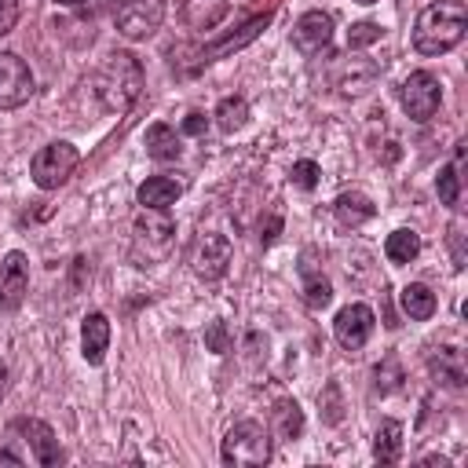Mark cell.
Returning <instances> with one entry per match:
<instances>
[{"label": "cell", "mask_w": 468, "mask_h": 468, "mask_svg": "<svg viewBox=\"0 0 468 468\" xmlns=\"http://www.w3.org/2000/svg\"><path fill=\"white\" fill-rule=\"evenodd\" d=\"M0 461L4 464H40L51 468L62 461L55 431L37 417H15L0 435Z\"/></svg>", "instance_id": "6da1fadb"}, {"label": "cell", "mask_w": 468, "mask_h": 468, "mask_svg": "<svg viewBox=\"0 0 468 468\" xmlns=\"http://www.w3.org/2000/svg\"><path fill=\"white\" fill-rule=\"evenodd\" d=\"M468 29V7L464 0H439V4H428L417 22H413V48L428 58L435 55H446L450 48L461 44Z\"/></svg>", "instance_id": "7a4b0ae2"}, {"label": "cell", "mask_w": 468, "mask_h": 468, "mask_svg": "<svg viewBox=\"0 0 468 468\" xmlns=\"http://www.w3.org/2000/svg\"><path fill=\"white\" fill-rule=\"evenodd\" d=\"M143 91V66L132 51H113L106 55V62L95 73V95L102 102V110L110 113H124Z\"/></svg>", "instance_id": "3957f363"}, {"label": "cell", "mask_w": 468, "mask_h": 468, "mask_svg": "<svg viewBox=\"0 0 468 468\" xmlns=\"http://www.w3.org/2000/svg\"><path fill=\"white\" fill-rule=\"evenodd\" d=\"M176 245V223L165 208H143L132 223V260L135 267L161 263Z\"/></svg>", "instance_id": "277c9868"}, {"label": "cell", "mask_w": 468, "mask_h": 468, "mask_svg": "<svg viewBox=\"0 0 468 468\" xmlns=\"http://www.w3.org/2000/svg\"><path fill=\"white\" fill-rule=\"evenodd\" d=\"M219 457H223V464H230V468H256V464H267V461H271V431H267L260 420H238V424L223 435Z\"/></svg>", "instance_id": "5b68a950"}, {"label": "cell", "mask_w": 468, "mask_h": 468, "mask_svg": "<svg viewBox=\"0 0 468 468\" xmlns=\"http://www.w3.org/2000/svg\"><path fill=\"white\" fill-rule=\"evenodd\" d=\"M77 165H80L77 146L58 139V143H48V146H40V150L33 154L29 176H33V183H37L40 190H58V186L77 172Z\"/></svg>", "instance_id": "8992f818"}, {"label": "cell", "mask_w": 468, "mask_h": 468, "mask_svg": "<svg viewBox=\"0 0 468 468\" xmlns=\"http://www.w3.org/2000/svg\"><path fill=\"white\" fill-rule=\"evenodd\" d=\"M399 102H402V110H406L410 121H417V124L431 121V117L439 113V102H442V84H439V77L428 73V69H413V73L402 80V88H399Z\"/></svg>", "instance_id": "52a82bcc"}, {"label": "cell", "mask_w": 468, "mask_h": 468, "mask_svg": "<svg viewBox=\"0 0 468 468\" xmlns=\"http://www.w3.org/2000/svg\"><path fill=\"white\" fill-rule=\"evenodd\" d=\"M161 18H165V0H113L117 33H124L128 40L154 37Z\"/></svg>", "instance_id": "ba28073f"}, {"label": "cell", "mask_w": 468, "mask_h": 468, "mask_svg": "<svg viewBox=\"0 0 468 468\" xmlns=\"http://www.w3.org/2000/svg\"><path fill=\"white\" fill-rule=\"evenodd\" d=\"M380 77V66L369 58V55H336L333 58V69H329V80L333 88L344 95V99H355L362 91L373 88V80Z\"/></svg>", "instance_id": "9c48e42d"}, {"label": "cell", "mask_w": 468, "mask_h": 468, "mask_svg": "<svg viewBox=\"0 0 468 468\" xmlns=\"http://www.w3.org/2000/svg\"><path fill=\"white\" fill-rule=\"evenodd\" d=\"M37 91L33 69L15 51H0V110H18Z\"/></svg>", "instance_id": "30bf717a"}, {"label": "cell", "mask_w": 468, "mask_h": 468, "mask_svg": "<svg viewBox=\"0 0 468 468\" xmlns=\"http://www.w3.org/2000/svg\"><path fill=\"white\" fill-rule=\"evenodd\" d=\"M230 267V241L216 230H205L197 234L194 249H190V271L201 278V282H216L223 278Z\"/></svg>", "instance_id": "8fae6325"}, {"label": "cell", "mask_w": 468, "mask_h": 468, "mask_svg": "<svg viewBox=\"0 0 468 468\" xmlns=\"http://www.w3.org/2000/svg\"><path fill=\"white\" fill-rule=\"evenodd\" d=\"M29 292V260L26 252H7L0 263V311H18Z\"/></svg>", "instance_id": "7c38bea8"}, {"label": "cell", "mask_w": 468, "mask_h": 468, "mask_svg": "<svg viewBox=\"0 0 468 468\" xmlns=\"http://www.w3.org/2000/svg\"><path fill=\"white\" fill-rule=\"evenodd\" d=\"M373 333V311L366 303H347L340 307L336 322H333V336L344 351H358Z\"/></svg>", "instance_id": "4fadbf2b"}, {"label": "cell", "mask_w": 468, "mask_h": 468, "mask_svg": "<svg viewBox=\"0 0 468 468\" xmlns=\"http://www.w3.org/2000/svg\"><path fill=\"white\" fill-rule=\"evenodd\" d=\"M333 40V15L325 11H303L292 26V48L300 55H318Z\"/></svg>", "instance_id": "5bb4252c"}, {"label": "cell", "mask_w": 468, "mask_h": 468, "mask_svg": "<svg viewBox=\"0 0 468 468\" xmlns=\"http://www.w3.org/2000/svg\"><path fill=\"white\" fill-rule=\"evenodd\" d=\"M106 351H110V318L102 311H91L80 322V355L88 366H99Z\"/></svg>", "instance_id": "9a60e30c"}, {"label": "cell", "mask_w": 468, "mask_h": 468, "mask_svg": "<svg viewBox=\"0 0 468 468\" xmlns=\"http://www.w3.org/2000/svg\"><path fill=\"white\" fill-rule=\"evenodd\" d=\"M333 216H336V223L340 227H362L366 219H373L377 216V205L362 194V190H344L336 201H333Z\"/></svg>", "instance_id": "2e32d148"}, {"label": "cell", "mask_w": 468, "mask_h": 468, "mask_svg": "<svg viewBox=\"0 0 468 468\" xmlns=\"http://www.w3.org/2000/svg\"><path fill=\"white\" fill-rule=\"evenodd\" d=\"M135 194H139V205L143 208H168L183 194V183L172 179V176H150L146 183H139Z\"/></svg>", "instance_id": "e0dca14e"}, {"label": "cell", "mask_w": 468, "mask_h": 468, "mask_svg": "<svg viewBox=\"0 0 468 468\" xmlns=\"http://www.w3.org/2000/svg\"><path fill=\"white\" fill-rule=\"evenodd\" d=\"M271 431L282 442H292L303 435V410L296 406V399H278L271 410Z\"/></svg>", "instance_id": "ac0fdd59"}, {"label": "cell", "mask_w": 468, "mask_h": 468, "mask_svg": "<svg viewBox=\"0 0 468 468\" xmlns=\"http://www.w3.org/2000/svg\"><path fill=\"white\" fill-rule=\"evenodd\" d=\"M461 168H464V143H457L453 161H450L446 168H439V183H435L439 201H442V205H450V208H461V183H464Z\"/></svg>", "instance_id": "d6986e66"}, {"label": "cell", "mask_w": 468, "mask_h": 468, "mask_svg": "<svg viewBox=\"0 0 468 468\" xmlns=\"http://www.w3.org/2000/svg\"><path fill=\"white\" fill-rule=\"evenodd\" d=\"M373 457L380 464H395L402 457V424L399 420H380L373 435Z\"/></svg>", "instance_id": "ffe728a7"}, {"label": "cell", "mask_w": 468, "mask_h": 468, "mask_svg": "<svg viewBox=\"0 0 468 468\" xmlns=\"http://www.w3.org/2000/svg\"><path fill=\"white\" fill-rule=\"evenodd\" d=\"M146 154H150L154 161H176V157L183 154L176 128H168V124H161V121L150 124V128H146Z\"/></svg>", "instance_id": "44dd1931"}, {"label": "cell", "mask_w": 468, "mask_h": 468, "mask_svg": "<svg viewBox=\"0 0 468 468\" xmlns=\"http://www.w3.org/2000/svg\"><path fill=\"white\" fill-rule=\"evenodd\" d=\"M399 303H402V311H406L413 322H428V318L435 314V292H431L428 285H420V282H410V285L399 292Z\"/></svg>", "instance_id": "7402d4cb"}, {"label": "cell", "mask_w": 468, "mask_h": 468, "mask_svg": "<svg viewBox=\"0 0 468 468\" xmlns=\"http://www.w3.org/2000/svg\"><path fill=\"white\" fill-rule=\"evenodd\" d=\"M384 256H388L391 263H413V260L420 256V234L410 230V227L391 230L388 241H384Z\"/></svg>", "instance_id": "603a6c76"}, {"label": "cell", "mask_w": 468, "mask_h": 468, "mask_svg": "<svg viewBox=\"0 0 468 468\" xmlns=\"http://www.w3.org/2000/svg\"><path fill=\"white\" fill-rule=\"evenodd\" d=\"M431 373L439 377V384L461 388L464 384V355L457 347H439V355H431Z\"/></svg>", "instance_id": "cb8c5ba5"}, {"label": "cell", "mask_w": 468, "mask_h": 468, "mask_svg": "<svg viewBox=\"0 0 468 468\" xmlns=\"http://www.w3.org/2000/svg\"><path fill=\"white\" fill-rule=\"evenodd\" d=\"M216 124H219V132H241L245 124H249V102L241 99V95H227V99H219V106H216Z\"/></svg>", "instance_id": "d4e9b609"}, {"label": "cell", "mask_w": 468, "mask_h": 468, "mask_svg": "<svg viewBox=\"0 0 468 468\" xmlns=\"http://www.w3.org/2000/svg\"><path fill=\"white\" fill-rule=\"evenodd\" d=\"M223 15H227V0H186L183 4V18L194 29H212Z\"/></svg>", "instance_id": "484cf974"}, {"label": "cell", "mask_w": 468, "mask_h": 468, "mask_svg": "<svg viewBox=\"0 0 468 468\" xmlns=\"http://www.w3.org/2000/svg\"><path fill=\"white\" fill-rule=\"evenodd\" d=\"M318 406H322V420H325V424H340V420H344V399H340V384H336V380H329V384L322 388Z\"/></svg>", "instance_id": "4316f807"}, {"label": "cell", "mask_w": 468, "mask_h": 468, "mask_svg": "<svg viewBox=\"0 0 468 468\" xmlns=\"http://www.w3.org/2000/svg\"><path fill=\"white\" fill-rule=\"evenodd\" d=\"M402 384V366L395 362V358H384L377 369H373V388L380 391V395H388V391H395Z\"/></svg>", "instance_id": "83f0119b"}, {"label": "cell", "mask_w": 468, "mask_h": 468, "mask_svg": "<svg viewBox=\"0 0 468 468\" xmlns=\"http://www.w3.org/2000/svg\"><path fill=\"white\" fill-rule=\"evenodd\" d=\"M333 300V289H329V282L325 278H318V274H307V289H303V303L311 307V311H318V307H325Z\"/></svg>", "instance_id": "f1b7e54d"}, {"label": "cell", "mask_w": 468, "mask_h": 468, "mask_svg": "<svg viewBox=\"0 0 468 468\" xmlns=\"http://www.w3.org/2000/svg\"><path fill=\"white\" fill-rule=\"evenodd\" d=\"M380 26L377 22H355L351 29H347V48L355 51V48H366V44H373V40H380Z\"/></svg>", "instance_id": "f546056e"}, {"label": "cell", "mask_w": 468, "mask_h": 468, "mask_svg": "<svg viewBox=\"0 0 468 468\" xmlns=\"http://www.w3.org/2000/svg\"><path fill=\"white\" fill-rule=\"evenodd\" d=\"M318 176H322V168H318L314 161H296L292 172H289L292 186H300V190H314V186H318Z\"/></svg>", "instance_id": "4dcf8cb0"}, {"label": "cell", "mask_w": 468, "mask_h": 468, "mask_svg": "<svg viewBox=\"0 0 468 468\" xmlns=\"http://www.w3.org/2000/svg\"><path fill=\"white\" fill-rule=\"evenodd\" d=\"M18 22V0H0V37L11 33Z\"/></svg>", "instance_id": "1f68e13d"}, {"label": "cell", "mask_w": 468, "mask_h": 468, "mask_svg": "<svg viewBox=\"0 0 468 468\" xmlns=\"http://www.w3.org/2000/svg\"><path fill=\"white\" fill-rule=\"evenodd\" d=\"M205 128H208V117L205 113H186V121H183V132L186 135H205Z\"/></svg>", "instance_id": "d6a6232c"}, {"label": "cell", "mask_w": 468, "mask_h": 468, "mask_svg": "<svg viewBox=\"0 0 468 468\" xmlns=\"http://www.w3.org/2000/svg\"><path fill=\"white\" fill-rule=\"evenodd\" d=\"M278 230H282V216H267V223L260 227V238H263V245H271V241L278 238Z\"/></svg>", "instance_id": "836d02e7"}, {"label": "cell", "mask_w": 468, "mask_h": 468, "mask_svg": "<svg viewBox=\"0 0 468 468\" xmlns=\"http://www.w3.org/2000/svg\"><path fill=\"white\" fill-rule=\"evenodd\" d=\"M208 344H212L216 351H227V333H223V325H219V322L208 329Z\"/></svg>", "instance_id": "e575fe53"}, {"label": "cell", "mask_w": 468, "mask_h": 468, "mask_svg": "<svg viewBox=\"0 0 468 468\" xmlns=\"http://www.w3.org/2000/svg\"><path fill=\"white\" fill-rule=\"evenodd\" d=\"M4 395H7V366L0 362V399H4Z\"/></svg>", "instance_id": "d590c367"}, {"label": "cell", "mask_w": 468, "mask_h": 468, "mask_svg": "<svg viewBox=\"0 0 468 468\" xmlns=\"http://www.w3.org/2000/svg\"><path fill=\"white\" fill-rule=\"evenodd\" d=\"M58 4H69L73 7V4H84V0H58Z\"/></svg>", "instance_id": "8d00e7d4"}, {"label": "cell", "mask_w": 468, "mask_h": 468, "mask_svg": "<svg viewBox=\"0 0 468 468\" xmlns=\"http://www.w3.org/2000/svg\"><path fill=\"white\" fill-rule=\"evenodd\" d=\"M355 4H377V0H355Z\"/></svg>", "instance_id": "74e56055"}]
</instances>
